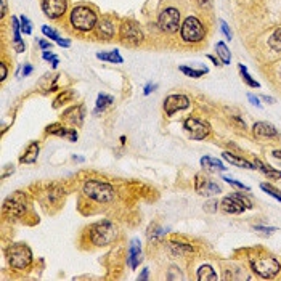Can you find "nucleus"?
Instances as JSON below:
<instances>
[{"label":"nucleus","mask_w":281,"mask_h":281,"mask_svg":"<svg viewBox=\"0 0 281 281\" xmlns=\"http://www.w3.org/2000/svg\"><path fill=\"white\" fill-rule=\"evenodd\" d=\"M69 21H71V26L76 31L88 32L97 28L98 16L93 8L87 7V5H79V7L72 8L71 15H69Z\"/></svg>","instance_id":"1"},{"label":"nucleus","mask_w":281,"mask_h":281,"mask_svg":"<svg viewBox=\"0 0 281 281\" xmlns=\"http://www.w3.org/2000/svg\"><path fill=\"white\" fill-rule=\"evenodd\" d=\"M88 238H90L92 245H95L98 248L108 246L118 238V227L109 220L97 222L88 228Z\"/></svg>","instance_id":"2"},{"label":"nucleus","mask_w":281,"mask_h":281,"mask_svg":"<svg viewBox=\"0 0 281 281\" xmlns=\"http://www.w3.org/2000/svg\"><path fill=\"white\" fill-rule=\"evenodd\" d=\"M82 193L97 202H111L116 198V190L108 182H101V180H87L84 183Z\"/></svg>","instance_id":"3"},{"label":"nucleus","mask_w":281,"mask_h":281,"mask_svg":"<svg viewBox=\"0 0 281 281\" xmlns=\"http://www.w3.org/2000/svg\"><path fill=\"white\" fill-rule=\"evenodd\" d=\"M7 257H8V264L13 268H16V270H24V268H28L32 262V252L24 242H16V245L8 248Z\"/></svg>","instance_id":"4"},{"label":"nucleus","mask_w":281,"mask_h":281,"mask_svg":"<svg viewBox=\"0 0 281 281\" xmlns=\"http://www.w3.org/2000/svg\"><path fill=\"white\" fill-rule=\"evenodd\" d=\"M182 41L188 44H198L206 37V29L196 16H188L180 28Z\"/></svg>","instance_id":"5"},{"label":"nucleus","mask_w":281,"mask_h":281,"mask_svg":"<svg viewBox=\"0 0 281 281\" xmlns=\"http://www.w3.org/2000/svg\"><path fill=\"white\" fill-rule=\"evenodd\" d=\"M252 270L262 278H273L279 273L281 265L275 257L270 255H260V257H255L251 260Z\"/></svg>","instance_id":"6"},{"label":"nucleus","mask_w":281,"mask_h":281,"mask_svg":"<svg viewBox=\"0 0 281 281\" xmlns=\"http://www.w3.org/2000/svg\"><path fill=\"white\" fill-rule=\"evenodd\" d=\"M158 24L164 32L178 31V26H180V11H178L177 8H174V7L164 8L159 13Z\"/></svg>","instance_id":"7"},{"label":"nucleus","mask_w":281,"mask_h":281,"mask_svg":"<svg viewBox=\"0 0 281 281\" xmlns=\"http://www.w3.org/2000/svg\"><path fill=\"white\" fill-rule=\"evenodd\" d=\"M251 208H252L251 201L246 196L238 195V193H233L222 199V209L228 214H241L242 211L251 209Z\"/></svg>","instance_id":"8"},{"label":"nucleus","mask_w":281,"mask_h":281,"mask_svg":"<svg viewBox=\"0 0 281 281\" xmlns=\"http://www.w3.org/2000/svg\"><path fill=\"white\" fill-rule=\"evenodd\" d=\"M26 198H23V193L21 191H16L13 196H8L4 202V211L10 215V217H23L26 214Z\"/></svg>","instance_id":"9"},{"label":"nucleus","mask_w":281,"mask_h":281,"mask_svg":"<svg viewBox=\"0 0 281 281\" xmlns=\"http://www.w3.org/2000/svg\"><path fill=\"white\" fill-rule=\"evenodd\" d=\"M183 129L193 140H204L211 132V125L202 119L188 118L183 124Z\"/></svg>","instance_id":"10"},{"label":"nucleus","mask_w":281,"mask_h":281,"mask_svg":"<svg viewBox=\"0 0 281 281\" xmlns=\"http://www.w3.org/2000/svg\"><path fill=\"white\" fill-rule=\"evenodd\" d=\"M121 39L129 45H140L143 42V32L134 21H124L121 26Z\"/></svg>","instance_id":"11"},{"label":"nucleus","mask_w":281,"mask_h":281,"mask_svg":"<svg viewBox=\"0 0 281 281\" xmlns=\"http://www.w3.org/2000/svg\"><path fill=\"white\" fill-rule=\"evenodd\" d=\"M68 0H42V10L47 18L58 20L66 13Z\"/></svg>","instance_id":"12"},{"label":"nucleus","mask_w":281,"mask_h":281,"mask_svg":"<svg viewBox=\"0 0 281 281\" xmlns=\"http://www.w3.org/2000/svg\"><path fill=\"white\" fill-rule=\"evenodd\" d=\"M190 106V98L185 95H169L164 100V111L167 116H174L175 113L183 111Z\"/></svg>","instance_id":"13"},{"label":"nucleus","mask_w":281,"mask_h":281,"mask_svg":"<svg viewBox=\"0 0 281 281\" xmlns=\"http://www.w3.org/2000/svg\"><path fill=\"white\" fill-rule=\"evenodd\" d=\"M196 191L199 195L202 196H214V195H219L220 193V186L211 182L208 177H204V175H196Z\"/></svg>","instance_id":"14"},{"label":"nucleus","mask_w":281,"mask_h":281,"mask_svg":"<svg viewBox=\"0 0 281 281\" xmlns=\"http://www.w3.org/2000/svg\"><path fill=\"white\" fill-rule=\"evenodd\" d=\"M84 116H85V109L84 106H71L69 109H66L63 113V121L69 122L71 125H82L84 122Z\"/></svg>","instance_id":"15"},{"label":"nucleus","mask_w":281,"mask_h":281,"mask_svg":"<svg viewBox=\"0 0 281 281\" xmlns=\"http://www.w3.org/2000/svg\"><path fill=\"white\" fill-rule=\"evenodd\" d=\"M143 260L142 257V246H140V239H132L129 246V254H127V264L130 268H137L140 262Z\"/></svg>","instance_id":"16"},{"label":"nucleus","mask_w":281,"mask_h":281,"mask_svg":"<svg viewBox=\"0 0 281 281\" xmlns=\"http://www.w3.org/2000/svg\"><path fill=\"white\" fill-rule=\"evenodd\" d=\"M47 134H52V135H57V137H65L68 138L69 142H76L78 140V132L76 129H68L63 124H52L47 127Z\"/></svg>","instance_id":"17"},{"label":"nucleus","mask_w":281,"mask_h":281,"mask_svg":"<svg viewBox=\"0 0 281 281\" xmlns=\"http://www.w3.org/2000/svg\"><path fill=\"white\" fill-rule=\"evenodd\" d=\"M252 132H254V135L265 137V138H276V137H279L278 130L275 129V125L268 124V122H255L254 127H252Z\"/></svg>","instance_id":"18"},{"label":"nucleus","mask_w":281,"mask_h":281,"mask_svg":"<svg viewBox=\"0 0 281 281\" xmlns=\"http://www.w3.org/2000/svg\"><path fill=\"white\" fill-rule=\"evenodd\" d=\"M97 32L100 37H103V39H111V37L114 35V32H116V26H114V21L109 20V18H103V20H100L97 23Z\"/></svg>","instance_id":"19"},{"label":"nucleus","mask_w":281,"mask_h":281,"mask_svg":"<svg viewBox=\"0 0 281 281\" xmlns=\"http://www.w3.org/2000/svg\"><path fill=\"white\" fill-rule=\"evenodd\" d=\"M222 158H223L227 162H230V164L236 165V167H242V169H255V165H254V164H251L249 161L242 159V158H238V156H235L233 153H230V151H225V153H222Z\"/></svg>","instance_id":"20"},{"label":"nucleus","mask_w":281,"mask_h":281,"mask_svg":"<svg viewBox=\"0 0 281 281\" xmlns=\"http://www.w3.org/2000/svg\"><path fill=\"white\" fill-rule=\"evenodd\" d=\"M39 143L37 142H32L29 146H28V149H26V153L20 158V162L21 164H32V162H35L37 161V156H39Z\"/></svg>","instance_id":"21"},{"label":"nucleus","mask_w":281,"mask_h":281,"mask_svg":"<svg viewBox=\"0 0 281 281\" xmlns=\"http://www.w3.org/2000/svg\"><path fill=\"white\" fill-rule=\"evenodd\" d=\"M11 29H13V44H15V48H16V52H23L24 50V44L21 41V24H20V18L13 16L11 18Z\"/></svg>","instance_id":"22"},{"label":"nucleus","mask_w":281,"mask_h":281,"mask_svg":"<svg viewBox=\"0 0 281 281\" xmlns=\"http://www.w3.org/2000/svg\"><path fill=\"white\" fill-rule=\"evenodd\" d=\"M201 165H202L204 169H208V171H225L227 169L222 161L209 158V156H204L201 159Z\"/></svg>","instance_id":"23"},{"label":"nucleus","mask_w":281,"mask_h":281,"mask_svg":"<svg viewBox=\"0 0 281 281\" xmlns=\"http://www.w3.org/2000/svg\"><path fill=\"white\" fill-rule=\"evenodd\" d=\"M97 58L101 60V61H109V63H114V65H122L124 63V58L121 57V53L118 50H113L109 53H105V52H98L97 53Z\"/></svg>","instance_id":"24"},{"label":"nucleus","mask_w":281,"mask_h":281,"mask_svg":"<svg viewBox=\"0 0 281 281\" xmlns=\"http://www.w3.org/2000/svg\"><path fill=\"white\" fill-rule=\"evenodd\" d=\"M217 273L211 265H202L198 270V279L199 281H217Z\"/></svg>","instance_id":"25"},{"label":"nucleus","mask_w":281,"mask_h":281,"mask_svg":"<svg viewBox=\"0 0 281 281\" xmlns=\"http://www.w3.org/2000/svg\"><path fill=\"white\" fill-rule=\"evenodd\" d=\"M254 165H255V169L260 171V172H262L264 175H267L268 178H273V180H276V178H281V172H279V171H275V169H272V167H267V165H265L260 159H255Z\"/></svg>","instance_id":"26"},{"label":"nucleus","mask_w":281,"mask_h":281,"mask_svg":"<svg viewBox=\"0 0 281 281\" xmlns=\"http://www.w3.org/2000/svg\"><path fill=\"white\" fill-rule=\"evenodd\" d=\"M114 103V98L111 95H106V93H100L98 98H97V108L93 111V114H98L100 111L103 113L108 106H111Z\"/></svg>","instance_id":"27"},{"label":"nucleus","mask_w":281,"mask_h":281,"mask_svg":"<svg viewBox=\"0 0 281 281\" xmlns=\"http://www.w3.org/2000/svg\"><path fill=\"white\" fill-rule=\"evenodd\" d=\"M169 249H171V254L174 257H182V255L188 254V252H193V248L188 246V245H182V242H171L169 245Z\"/></svg>","instance_id":"28"},{"label":"nucleus","mask_w":281,"mask_h":281,"mask_svg":"<svg viewBox=\"0 0 281 281\" xmlns=\"http://www.w3.org/2000/svg\"><path fill=\"white\" fill-rule=\"evenodd\" d=\"M63 195H65V191L60 190V188L55 186V185H53V186H50L48 191H45V196H47V199H48L50 204H60Z\"/></svg>","instance_id":"29"},{"label":"nucleus","mask_w":281,"mask_h":281,"mask_svg":"<svg viewBox=\"0 0 281 281\" xmlns=\"http://www.w3.org/2000/svg\"><path fill=\"white\" fill-rule=\"evenodd\" d=\"M215 52H217V55L220 57V60H222L223 65H230V61H232V55H230L228 48H227V45H225L223 42H217V45H215Z\"/></svg>","instance_id":"30"},{"label":"nucleus","mask_w":281,"mask_h":281,"mask_svg":"<svg viewBox=\"0 0 281 281\" xmlns=\"http://www.w3.org/2000/svg\"><path fill=\"white\" fill-rule=\"evenodd\" d=\"M268 45L273 52H281V28H278L268 39Z\"/></svg>","instance_id":"31"},{"label":"nucleus","mask_w":281,"mask_h":281,"mask_svg":"<svg viewBox=\"0 0 281 281\" xmlns=\"http://www.w3.org/2000/svg\"><path fill=\"white\" fill-rule=\"evenodd\" d=\"M238 69H239V72H241L242 81H245L249 87H254V88H259V87H260V84H259L257 81H254V79L251 78V74L248 72V69H246L245 65H238Z\"/></svg>","instance_id":"32"},{"label":"nucleus","mask_w":281,"mask_h":281,"mask_svg":"<svg viewBox=\"0 0 281 281\" xmlns=\"http://www.w3.org/2000/svg\"><path fill=\"white\" fill-rule=\"evenodd\" d=\"M180 71L185 76H188V78L198 79V78H201V76H204V74L208 72V68H204V69H195V68H188V66H180Z\"/></svg>","instance_id":"33"},{"label":"nucleus","mask_w":281,"mask_h":281,"mask_svg":"<svg viewBox=\"0 0 281 281\" xmlns=\"http://www.w3.org/2000/svg\"><path fill=\"white\" fill-rule=\"evenodd\" d=\"M260 188L265 191L267 195H270V196H273L275 199L281 201V191H279V190H276L273 185H270V183H262V185H260Z\"/></svg>","instance_id":"34"},{"label":"nucleus","mask_w":281,"mask_h":281,"mask_svg":"<svg viewBox=\"0 0 281 281\" xmlns=\"http://www.w3.org/2000/svg\"><path fill=\"white\" fill-rule=\"evenodd\" d=\"M20 24H21V32H23V34L29 35V34L32 32V28H31V21H29L26 16H21V18H20Z\"/></svg>","instance_id":"35"},{"label":"nucleus","mask_w":281,"mask_h":281,"mask_svg":"<svg viewBox=\"0 0 281 281\" xmlns=\"http://www.w3.org/2000/svg\"><path fill=\"white\" fill-rule=\"evenodd\" d=\"M71 98H72V92H71V90H66L65 93H61V95L55 100L53 106H55V108H58L61 103H65V101H68V100H71Z\"/></svg>","instance_id":"36"},{"label":"nucleus","mask_w":281,"mask_h":281,"mask_svg":"<svg viewBox=\"0 0 281 281\" xmlns=\"http://www.w3.org/2000/svg\"><path fill=\"white\" fill-rule=\"evenodd\" d=\"M223 180L227 182V183H230V185H233V186H236V188H239V190H245V191H249L251 188L249 186H246V185H242L241 182H238V180H235V178H232V177H222Z\"/></svg>","instance_id":"37"},{"label":"nucleus","mask_w":281,"mask_h":281,"mask_svg":"<svg viewBox=\"0 0 281 281\" xmlns=\"http://www.w3.org/2000/svg\"><path fill=\"white\" fill-rule=\"evenodd\" d=\"M162 235H164V230H162V228H159V227H156V225H153V232H151V230L148 232V238H149V239H153V241L158 239V238H159V236H162Z\"/></svg>","instance_id":"38"},{"label":"nucleus","mask_w":281,"mask_h":281,"mask_svg":"<svg viewBox=\"0 0 281 281\" xmlns=\"http://www.w3.org/2000/svg\"><path fill=\"white\" fill-rule=\"evenodd\" d=\"M42 32L48 37V39H53V41H58L60 39L58 32H55L52 28H48V26H42Z\"/></svg>","instance_id":"39"},{"label":"nucleus","mask_w":281,"mask_h":281,"mask_svg":"<svg viewBox=\"0 0 281 281\" xmlns=\"http://www.w3.org/2000/svg\"><path fill=\"white\" fill-rule=\"evenodd\" d=\"M254 230L255 232H262V233H265V235H272L273 232H276V228L275 227H260V225H257V227H254Z\"/></svg>","instance_id":"40"},{"label":"nucleus","mask_w":281,"mask_h":281,"mask_svg":"<svg viewBox=\"0 0 281 281\" xmlns=\"http://www.w3.org/2000/svg\"><path fill=\"white\" fill-rule=\"evenodd\" d=\"M220 29H222V32L225 34V37L228 41H232V31H230V28H228V24L223 21V20H220Z\"/></svg>","instance_id":"41"},{"label":"nucleus","mask_w":281,"mask_h":281,"mask_svg":"<svg viewBox=\"0 0 281 281\" xmlns=\"http://www.w3.org/2000/svg\"><path fill=\"white\" fill-rule=\"evenodd\" d=\"M248 98H249V101H251V103H252L254 106H257V108H262V105L259 103V98H257V97H254L252 93H249V95H248Z\"/></svg>","instance_id":"42"},{"label":"nucleus","mask_w":281,"mask_h":281,"mask_svg":"<svg viewBox=\"0 0 281 281\" xmlns=\"http://www.w3.org/2000/svg\"><path fill=\"white\" fill-rule=\"evenodd\" d=\"M57 44L60 45V47H71V41H68V39H61V37H60V39L57 41Z\"/></svg>","instance_id":"43"},{"label":"nucleus","mask_w":281,"mask_h":281,"mask_svg":"<svg viewBox=\"0 0 281 281\" xmlns=\"http://www.w3.org/2000/svg\"><path fill=\"white\" fill-rule=\"evenodd\" d=\"M39 47H41L42 50H48V48H52V44H50L48 41L41 39V41H39Z\"/></svg>","instance_id":"44"},{"label":"nucleus","mask_w":281,"mask_h":281,"mask_svg":"<svg viewBox=\"0 0 281 281\" xmlns=\"http://www.w3.org/2000/svg\"><path fill=\"white\" fill-rule=\"evenodd\" d=\"M31 72H32V66L31 65H24V68H23V78H28Z\"/></svg>","instance_id":"45"},{"label":"nucleus","mask_w":281,"mask_h":281,"mask_svg":"<svg viewBox=\"0 0 281 281\" xmlns=\"http://www.w3.org/2000/svg\"><path fill=\"white\" fill-rule=\"evenodd\" d=\"M156 87H158L156 84H148V85L145 87V90H143V93H145V95H149V93H151L153 90H155V88H156Z\"/></svg>","instance_id":"46"},{"label":"nucleus","mask_w":281,"mask_h":281,"mask_svg":"<svg viewBox=\"0 0 281 281\" xmlns=\"http://www.w3.org/2000/svg\"><path fill=\"white\" fill-rule=\"evenodd\" d=\"M0 71H2V74H0V81H5V78H7V66H5V63H2V65H0Z\"/></svg>","instance_id":"47"},{"label":"nucleus","mask_w":281,"mask_h":281,"mask_svg":"<svg viewBox=\"0 0 281 281\" xmlns=\"http://www.w3.org/2000/svg\"><path fill=\"white\" fill-rule=\"evenodd\" d=\"M44 60H47V61H55L57 57L53 53H50V52H44Z\"/></svg>","instance_id":"48"},{"label":"nucleus","mask_w":281,"mask_h":281,"mask_svg":"<svg viewBox=\"0 0 281 281\" xmlns=\"http://www.w3.org/2000/svg\"><path fill=\"white\" fill-rule=\"evenodd\" d=\"M215 204H217V201H209L206 204V211H215V208H212V206H215Z\"/></svg>","instance_id":"49"},{"label":"nucleus","mask_w":281,"mask_h":281,"mask_svg":"<svg viewBox=\"0 0 281 281\" xmlns=\"http://www.w3.org/2000/svg\"><path fill=\"white\" fill-rule=\"evenodd\" d=\"M148 273H149V270L148 268H145V270L142 272V275L138 276V279H148Z\"/></svg>","instance_id":"50"},{"label":"nucleus","mask_w":281,"mask_h":281,"mask_svg":"<svg viewBox=\"0 0 281 281\" xmlns=\"http://www.w3.org/2000/svg\"><path fill=\"white\" fill-rule=\"evenodd\" d=\"M7 15V0H2V18Z\"/></svg>","instance_id":"51"},{"label":"nucleus","mask_w":281,"mask_h":281,"mask_svg":"<svg viewBox=\"0 0 281 281\" xmlns=\"http://www.w3.org/2000/svg\"><path fill=\"white\" fill-rule=\"evenodd\" d=\"M262 98L267 101V103H275V98H272V97H267V95H264Z\"/></svg>","instance_id":"52"},{"label":"nucleus","mask_w":281,"mask_h":281,"mask_svg":"<svg viewBox=\"0 0 281 281\" xmlns=\"http://www.w3.org/2000/svg\"><path fill=\"white\" fill-rule=\"evenodd\" d=\"M273 156H275L276 159L281 161V149H275V151H273Z\"/></svg>","instance_id":"53"},{"label":"nucleus","mask_w":281,"mask_h":281,"mask_svg":"<svg viewBox=\"0 0 281 281\" xmlns=\"http://www.w3.org/2000/svg\"><path fill=\"white\" fill-rule=\"evenodd\" d=\"M209 60H211V61H214V63H215V65H217V66H219V61H217V60H215L214 57H209Z\"/></svg>","instance_id":"54"},{"label":"nucleus","mask_w":281,"mask_h":281,"mask_svg":"<svg viewBox=\"0 0 281 281\" xmlns=\"http://www.w3.org/2000/svg\"><path fill=\"white\" fill-rule=\"evenodd\" d=\"M199 2H201V4H204V0H199ZM209 2H211V0H206V4H209Z\"/></svg>","instance_id":"55"}]
</instances>
